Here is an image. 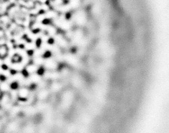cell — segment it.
Here are the masks:
<instances>
[{"mask_svg": "<svg viewBox=\"0 0 169 133\" xmlns=\"http://www.w3.org/2000/svg\"><path fill=\"white\" fill-rule=\"evenodd\" d=\"M44 64L47 69H50V70L54 69V67L56 66V64L53 59H48V60L45 61L44 62Z\"/></svg>", "mask_w": 169, "mask_h": 133, "instance_id": "obj_1", "label": "cell"}, {"mask_svg": "<svg viewBox=\"0 0 169 133\" xmlns=\"http://www.w3.org/2000/svg\"><path fill=\"white\" fill-rule=\"evenodd\" d=\"M17 93H18V97H20L22 98H26V97H28V96L29 94L28 89L25 88H22Z\"/></svg>", "mask_w": 169, "mask_h": 133, "instance_id": "obj_2", "label": "cell"}, {"mask_svg": "<svg viewBox=\"0 0 169 133\" xmlns=\"http://www.w3.org/2000/svg\"><path fill=\"white\" fill-rule=\"evenodd\" d=\"M37 70H38V66L35 65V64H33V65H32V66L30 65V66H27V68H26V70H27L29 73H31V74L35 73V72L37 71Z\"/></svg>", "mask_w": 169, "mask_h": 133, "instance_id": "obj_3", "label": "cell"}, {"mask_svg": "<svg viewBox=\"0 0 169 133\" xmlns=\"http://www.w3.org/2000/svg\"><path fill=\"white\" fill-rule=\"evenodd\" d=\"M0 89L2 91H7L10 89V84L7 82H4L2 84H0Z\"/></svg>", "mask_w": 169, "mask_h": 133, "instance_id": "obj_4", "label": "cell"}]
</instances>
